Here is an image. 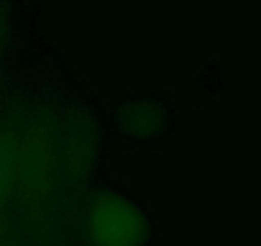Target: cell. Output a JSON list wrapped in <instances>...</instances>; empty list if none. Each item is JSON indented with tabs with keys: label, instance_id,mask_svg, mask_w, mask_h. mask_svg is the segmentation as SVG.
Masks as SVG:
<instances>
[{
	"label": "cell",
	"instance_id": "cell-1",
	"mask_svg": "<svg viewBox=\"0 0 261 246\" xmlns=\"http://www.w3.org/2000/svg\"><path fill=\"white\" fill-rule=\"evenodd\" d=\"M87 233L92 246H144L149 238V218L125 195L105 192L90 205Z\"/></svg>",
	"mask_w": 261,
	"mask_h": 246
}]
</instances>
